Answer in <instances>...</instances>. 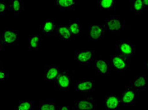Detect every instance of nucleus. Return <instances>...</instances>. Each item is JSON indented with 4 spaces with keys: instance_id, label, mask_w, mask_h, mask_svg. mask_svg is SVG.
I'll use <instances>...</instances> for the list:
<instances>
[{
    "instance_id": "9d476101",
    "label": "nucleus",
    "mask_w": 148,
    "mask_h": 110,
    "mask_svg": "<svg viewBox=\"0 0 148 110\" xmlns=\"http://www.w3.org/2000/svg\"><path fill=\"white\" fill-rule=\"evenodd\" d=\"M120 97L115 94L107 96L105 100L106 110H119L120 109Z\"/></svg>"
},
{
    "instance_id": "1a4fd4ad",
    "label": "nucleus",
    "mask_w": 148,
    "mask_h": 110,
    "mask_svg": "<svg viewBox=\"0 0 148 110\" xmlns=\"http://www.w3.org/2000/svg\"><path fill=\"white\" fill-rule=\"evenodd\" d=\"M106 27L105 24L90 26V38L92 40L101 39L105 35Z\"/></svg>"
},
{
    "instance_id": "a211bd4d",
    "label": "nucleus",
    "mask_w": 148,
    "mask_h": 110,
    "mask_svg": "<svg viewBox=\"0 0 148 110\" xmlns=\"http://www.w3.org/2000/svg\"><path fill=\"white\" fill-rule=\"evenodd\" d=\"M75 1L73 0H56L55 1V5L58 7L62 9H73Z\"/></svg>"
},
{
    "instance_id": "39448f33",
    "label": "nucleus",
    "mask_w": 148,
    "mask_h": 110,
    "mask_svg": "<svg viewBox=\"0 0 148 110\" xmlns=\"http://www.w3.org/2000/svg\"><path fill=\"white\" fill-rule=\"evenodd\" d=\"M74 107L76 110H95V98L91 96H88L82 99L75 101Z\"/></svg>"
},
{
    "instance_id": "f3484780",
    "label": "nucleus",
    "mask_w": 148,
    "mask_h": 110,
    "mask_svg": "<svg viewBox=\"0 0 148 110\" xmlns=\"http://www.w3.org/2000/svg\"><path fill=\"white\" fill-rule=\"evenodd\" d=\"M8 9L12 11L15 15H18L24 9V4L21 0H10Z\"/></svg>"
},
{
    "instance_id": "a878e982",
    "label": "nucleus",
    "mask_w": 148,
    "mask_h": 110,
    "mask_svg": "<svg viewBox=\"0 0 148 110\" xmlns=\"http://www.w3.org/2000/svg\"><path fill=\"white\" fill-rule=\"evenodd\" d=\"M8 79V73L4 70H0V81H6Z\"/></svg>"
},
{
    "instance_id": "5701e85b",
    "label": "nucleus",
    "mask_w": 148,
    "mask_h": 110,
    "mask_svg": "<svg viewBox=\"0 0 148 110\" xmlns=\"http://www.w3.org/2000/svg\"><path fill=\"white\" fill-rule=\"evenodd\" d=\"M131 9L135 11L136 15L140 14L144 11L143 1L141 0L131 1Z\"/></svg>"
},
{
    "instance_id": "0eeeda50",
    "label": "nucleus",
    "mask_w": 148,
    "mask_h": 110,
    "mask_svg": "<svg viewBox=\"0 0 148 110\" xmlns=\"http://www.w3.org/2000/svg\"><path fill=\"white\" fill-rule=\"evenodd\" d=\"M136 91H134L129 86L126 87L125 89L122 92L121 97L120 98V104L125 106L134 105L136 99Z\"/></svg>"
},
{
    "instance_id": "2eb2a0df",
    "label": "nucleus",
    "mask_w": 148,
    "mask_h": 110,
    "mask_svg": "<svg viewBox=\"0 0 148 110\" xmlns=\"http://www.w3.org/2000/svg\"><path fill=\"white\" fill-rule=\"evenodd\" d=\"M95 89V82L93 81H79L75 83V91L89 92L93 91Z\"/></svg>"
},
{
    "instance_id": "bb28decb",
    "label": "nucleus",
    "mask_w": 148,
    "mask_h": 110,
    "mask_svg": "<svg viewBox=\"0 0 148 110\" xmlns=\"http://www.w3.org/2000/svg\"><path fill=\"white\" fill-rule=\"evenodd\" d=\"M4 49V44L3 43V40L1 36H0V52Z\"/></svg>"
},
{
    "instance_id": "dca6fc26",
    "label": "nucleus",
    "mask_w": 148,
    "mask_h": 110,
    "mask_svg": "<svg viewBox=\"0 0 148 110\" xmlns=\"http://www.w3.org/2000/svg\"><path fill=\"white\" fill-rule=\"evenodd\" d=\"M147 86V81L144 76H140L136 79L134 81H131L130 88H132L134 91H138L139 90L145 89Z\"/></svg>"
},
{
    "instance_id": "f257e3e1",
    "label": "nucleus",
    "mask_w": 148,
    "mask_h": 110,
    "mask_svg": "<svg viewBox=\"0 0 148 110\" xmlns=\"http://www.w3.org/2000/svg\"><path fill=\"white\" fill-rule=\"evenodd\" d=\"M135 48L129 41L122 40L116 45V55L128 60L132 58L135 55Z\"/></svg>"
},
{
    "instance_id": "cd10ccee",
    "label": "nucleus",
    "mask_w": 148,
    "mask_h": 110,
    "mask_svg": "<svg viewBox=\"0 0 148 110\" xmlns=\"http://www.w3.org/2000/svg\"><path fill=\"white\" fill-rule=\"evenodd\" d=\"M143 6H144V10H146V9H147L148 1H146V0H144V1H143Z\"/></svg>"
},
{
    "instance_id": "6ab92c4d",
    "label": "nucleus",
    "mask_w": 148,
    "mask_h": 110,
    "mask_svg": "<svg viewBox=\"0 0 148 110\" xmlns=\"http://www.w3.org/2000/svg\"><path fill=\"white\" fill-rule=\"evenodd\" d=\"M60 106H58L52 101L40 102L39 110H60Z\"/></svg>"
},
{
    "instance_id": "f03ea898",
    "label": "nucleus",
    "mask_w": 148,
    "mask_h": 110,
    "mask_svg": "<svg viewBox=\"0 0 148 110\" xmlns=\"http://www.w3.org/2000/svg\"><path fill=\"white\" fill-rule=\"evenodd\" d=\"M109 62L110 67L114 71H127L129 69V60L118 55L111 57Z\"/></svg>"
},
{
    "instance_id": "aec40b11",
    "label": "nucleus",
    "mask_w": 148,
    "mask_h": 110,
    "mask_svg": "<svg viewBox=\"0 0 148 110\" xmlns=\"http://www.w3.org/2000/svg\"><path fill=\"white\" fill-rule=\"evenodd\" d=\"M41 36L38 35H32L29 36V48L31 51H37L39 48Z\"/></svg>"
},
{
    "instance_id": "423d86ee",
    "label": "nucleus",
    "mask_w": 148,
    "mask_h": 110,
    "mask_svg": "<svg viewBox=\"0 0 148 110\" xmlns=\"http://www.w3.org/2000/svg\"><path fill=\"white\" fill-rule=\"evenodd\" d=\"M95 52L94 51H80L76 52L75 59L79 64L83 65H89L95 59Z\"/></svg>"
},
{
    "instance_id": "393cba45",
    "label": "nucleus",
    "mask_w": 148,
    "mask_h": 110,
    "mask_svg": "<svg viewBox=\"0 0 148 110\" xmlns=\"http://www.w3.org/2000/svg\"><path fill=\"white\" fill-rule=\"evenodd\" d=\"M8 9V1H0V15H5Z\"/></svg>"
},
{
    "instance_id": "20e7f679",
    "label": "nucleus",
    "mask_w": 148,
    "mask_h": 110,
    "mask_svg": "<svg viewBox=\"0 0 148 110\" xmlns=\"http://www.w3.org/2000/svg\"><path fill=\"white\" fill-rule=\"evenodd\" d=\"M72 78L70 74L66 71H62L60 72V74L55 80V86L60 90H66L70 87Z\"/></svg>"
},
{
    "instance_id": "7ed1b4c3",
    "label": "nucleus",
    "mask_w": 148,
    "mask_h": 110,
    "mask_svg": "<svg viewBox=\"0 0 148 110\" xmlns=\"http://www.w3.org/2000/svg\"><path fill=\"white\" fill-rule=\"evenodd\" d=\"M106 30L112 32H118L122 30L125 26V21L119 16H113L106 21L105 23Z\"/></svg>"
},
{
    "instance_id": "4be33fe9",
    "label": "nucleus",
    "mask_w": 148,
    "mask_h": 110,
    "mask_svg": "<svg viewBox=\"0 0 148 110\" xmlns=\"http://www.w3.org/2000/svg\"><path fill=\"white\" fill-rule=\"evenodd\" d=\"M100 8L103 10H112L115 9V1L114 0H101L99 1Z\"/></svg>"
},
{
    "instance_id": "b1692460",
    "label": "nucleus",
    "mask_w": 148,
    "mask_h": 110,
    "mask_svg": "<svg viewBox=\"0 0 148 110\" xmlns=\"http://www.w3.org/2000/svg\"><path fill=\"white\" fill-rule=\"evenodd\" d=\"M34 103L32 101H22L15 106V110H32Z\"/></svg>"
},
{
    "instance_id": "f8f14e48",
    "label": "nucleus",
    "mask_w": 148,
    "mask_h": 110,
    "mask_svg": "<svg viewBox=\"0 0 148 110\" xmlns=\"http://www.w3.org/2000/svg\"><path fill=\"white\" fill-rule=\"evenodd\" d=\"M56 34L63 40H71L73 38V36L69 30L68 25L57 26Z\"/></svg>"
},
{
    "instance_id": "c85d7f7f",
    "label": "nucleus",
    "mask_w": 148,
    "mask_h": 110,
    "mask_svg": "<svg viewBox=\"0 0 148 110\" xmlns=\"http://www.w3.org/2000/svg\"><path fill=\"white\" fill-rule=\"evenodd\" d=\"M60 110H70L69 106H60Z\"/></svg>"
},
{
    "instance_id": "9b49d317",
    "label": "nucleus",
    "mask_w": 148,
    "mask_h": 110,
    "mask_svg": "<svg viewBox=\"0 0 148 110\" xmlns=\"http://www.w3.org/2000/svg\"><path fill=\"white\" fill-rule=\"evenodd\" d=\"M60 69L56 66H45V79L48 81H55L60 74Z\"/></svg>"
},
{
    "instance_id": "6e6552de",
    "label": "nucleus",
    "mask_w": 148,
    "mask_h": 110,
    "mask_svg": "<svg viewBox=\"0 0 148 110\" xmlns=\"http://www.w3.org/2000/svg\"><path fill=\"white\" fill-rule=\"evenodd\" d=\"M1 38L4 45H16L19 42V35L15 31L5 30Z\"/></svg>"
},
{
    "instance_id": "4468645a",
    "label": "nucleus",
    "mask_w": 148,
    "mask_h": 110,
    "mask_svg": "<svg viewBox=\"0 0 148 110\" xmlns=\"http://www.w3.org/2000/svg\"><path fill=\"white\" fill-rule=\"evenodd\" d=\"M95 69L100 75H108L110 70L109 62L102 59H97L95 61Z\"/></svg>"
},
{
    "instance_id": "ddd939ff",
    "label": "nucleus",
    "mask_w": 148,
    "mask_h": 110,
    "mask_svg": "<svg viewBox=\"0 0 148 110\" xmlns=\"http://www.w3.org/2000/svg\"><path fill=\"white\" fill-rule=\"evenodd\" d=\"M57 26L58 25L54 21L47 20L40 26V32L46 35H53L56 33Z\"/></svg>"
},
{
    "instance_id": "412c9836",
    "label": "nucleus",
    "mask_w": 148,
    "mask_h": 110,
    "mask_svg": "<svg viewBox=\"0 0 148 110\" xmlns=\"http://www.w3.org/2000/svg\"><path fill=\"white\" fill-rule=\"evenodd\" d=\"M68 26L73 36L79 35L80 34L82 27L79 20L70 21Z\"/></svg>"
}]
</instances>
